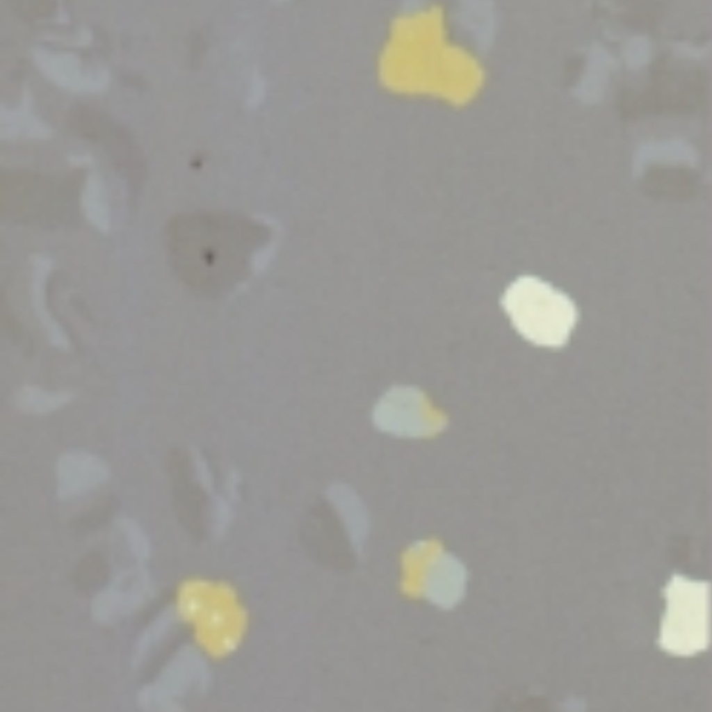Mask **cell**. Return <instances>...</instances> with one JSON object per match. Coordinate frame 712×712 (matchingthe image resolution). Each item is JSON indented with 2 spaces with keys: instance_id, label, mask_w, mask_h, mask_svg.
<instances>
[{
  "instance_id": "obj_1",
  "label": "cell",
  "mask_w": 712,
  "mask_h": 712,
  "mask_svg": "<svg viewBox=\"0 0 712 712\" xmlns=\"http://www.w3.org/2000/svg\"><path fill=\"white\" fill-rule=\"evenodd\" d=\"M170 257L193 293L219 298L248 275L253 255L269 232L259 222L225 213H193L172 219L167 229Z\"/></svg>"
},
{
  "instance_id": "obj_2",
  "label": "cell",
  "mask_w": 712,
  "mask_h": 712,
  "mask_svg": "<svg viewBox=\"0 0 712 712\" xmlns=\"http://www.w3.org/2000/svg\"><path fill=\"white\" fill-rule=\"evenodd\" d=\"M501 302L515 329L537 346L564 345L577 318L567 296L533 276H521L511 283Z\"/></svg>"
},
{
  "instance_id": "obj_3",
  "label": "cell",
  "mask_w": 712,
  "mask_h": 712,
  "mask_svg": "<svg viewBox=\"0 0 712 712\" xmlns=\"http://www.w3.org/2000/svg\"><path fill=\"white\" fill-rule=\"evenodd\" d=\"M667 606L660 644L669 652L690 655L709 640V588L706 583L675 576L665 590Z\"/></svg>"
},
{
  "instance_id": "obj_4",
  "label": "cell",
  "mask_w": 712,
  "mask_h": 712,
  "mask_svg": "<svg viewBox=\"0 0 712 712\" xmlns=\"http://www.w3.org/2000/svg\"><path fill=\"white\" fill-rule=\"evenodd\" d=\"M373 422L380 431L399 437H419L435 431L442 414L419 389L396 386L388 390L373 410Z\"/></svg>"
},
{
  "instance_id": "obj_5",
  "label": "cell",
  "mask_w": 712,
  "mask_h": 712,
  "mask_svg": "<svg viewBox=\"0 0 712 712\" xmlns=\"http://www.w3.org/2000/svg\"><path fill=\"white\" fill-rule=\"evenodd\" d=\"M68 124L83 138L102 143L118 160L136 155L130 134L99 109L86 104L74 106L67 114Z\"/></svg>"
},
{
  "instance_id": "obj_6",
  "label": "cell",
  "mask_w": 712,
  "mask_h": 712,
  "mask_svg": "<svg viewBox=\"0 0 712 712\" xmlns=\"http://www.w3.org/2000/svg\"><path fill=\"white\" fill-rule=\"evenodd\" d=\"M702 81L690 74L665 71L656 74L643 95V106L656 111H676L695 106L702 96Z\"/></svg>"
},
{
  "instance_id": "obj_7",
  "label": "cell",
  "mask_w": 712,
  "mask_h": 712,
  "mask_svg": "<svg viewBox=\"0 0 712 712\" xmlns=\"http://www.w3.org/2000/svg\"><path fill=\"white\" fill-rule=\"evenodd\" d=\"M330 496L352 541L359 544L366 537L368 519L366 510L356 494L342 485L334 486Z\"/></svg>"
},
{
  "instance_id": "obj_8",
  "label": "cell",
  "mask_w": 712,
  "mask_h": 712,
  "mask_svg": "<svg viewBox=\"0 0 712 712\" xmlns=\"http://www.w3.org/2000/svg\"><path fill=\"white\" fill-rule=\"evenodd\" d=\"M109 568L105 557L92 551L84 555L76 565L74 581L81 593L90 595L99 591L108 578Z\"/></svg>"
},
{
  "instance_id": "obj_9",
  "label": "cell",
  "mask_w": 712,
  "mask_h": 712,
  "mask_svg": "<svg viewBox=\"0 0 712 712\" xmlns=\"http://www.w3.org/2000/svg\"><path fill=\"white\" fill-rule=\"evenodd\" d=\"M115 497L106 496L76 516L72 521V529L79 533H88L106 524L118 508Z\"/></svg>"
},
{
  "instance_id": "obj_10",
  "label": "cell",
  "mask_w": 712,
  "mask_h": 712,
  "mask_svg": "<svg viewBox=\"0 0 712 712\" xmlns=\"http://www.w3.org/2000/svg\"><path fill=\"white\" fill-rule=\"evenodd\" d=\"M72 398L68 391L49 392L33 386L23 387L18 393L17 403L22 407L35 410H50L67 403Z\"/></svg>"
},
{
  "instance_id": "obj_11",
  "label": "cell",
  "mask_w": 712,
  "mask_h": 712,
  "mask_svg": "<svg viewBox=\"0 0 712 712\" xmlns=\"http://www.w3.org/2000/svg\"><path fill=\"white\" fill-rule=\"evenodd\" d=\"M11 8L20 17L27 19L44 17L54 11V1H11Z\"/></svg>"
}]
</instances>
